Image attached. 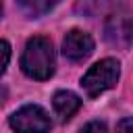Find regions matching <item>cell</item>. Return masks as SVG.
Here are the masks:
<instances>
[{"label": "cell", "mask_w": 133, "mask_h": 133, "mask_svg": "<svg viewBox=\"0 0 133 133\" xmlns=\"http://www.w3.org/2000/svg\"><path fill=\"white\" fill-rule=\"evenodd\" d=\"M17 4L23 10V15H27L29 19H37L52 8L54 0H17Z\"/></svg>", "instance_id": "52a82bcc"}, {"label": "cell", "mask_w": 133, "mask_h": 133, "mask_svg": "<svg viewBox=\"0 0 133 133\" xmlns=\"http://www.w3.org/2000/svg\"><path fill=\"white\" fill-rule=\"evenodd\" d=\"M54 66H56V56H54V48L52 42L48 37L35 35L25 44L23 56H21V69L27 77L44 81L50 79L54 75Z\"/></svg>", "instance_id": "6da1fadb"}, {"label": "cell", "mask_w": 133, "mask_h": 133, "mask_svg": "<svg viewBox=\"0 0 133 133\" xmlns=\"http://www.w3.org/2000/svg\"><path fill=\"white\" fill-rule=\"evenodd\" d=\"M91 52H94V39H91L89 33H85L81 29H71L64 35V39H62V54L69 60L81 62Z\"/></svg>", "instance_id": "5b68a950"}, {"label": "cell", "mask_w": 133, "mask_h": 133, "mask_svg": "<svg viewBox=\"0 0 133 133\" xmlns=\"http://www.w3.org/2000/svg\"><path fill=\"white\" fill-rule=\"evenodd\" d=\"M0 17H2V2H0Z\"/></svg>", "instance_id": "7c38bea8"}, {"label": "cell", "mask_w": 133, "mask_h": 133, "mask_svg": "<svg viewBox=\"0 0 133 133\" xmlns=\"http://www.w3.org/2000/svg\"><path fill=\"white\" fill-rule=\"evenodd\" d=\"M121 77V64L114 58H104L87 69V73L81 79V87L89 98H98L100 94L112 89Z\"/></svg>", "instance_id": "7a4b0ae2"}, {"label": "cell", "mask_w": 133, "mask_h": 133, "mask_svg": "<svg viewBox=\"0 0 133 133\" xmlns=\"http://www.w3.org/2000/svg\"><path fill=\"white\" fill-rule=\"evenodd\" d=\"M116 129H118V131H133V116L123 118V121L116 125Z\"/></svg>", "instance_id": "30bf717a"}, {"label": "cell", "mask_w": 133, "mask_h": 133, "mask_svg": "<svg viewBox=\"0 0 133 133\" xmlns=\"http://www.w3.org/2000/svg\"><path fill=\"white\" fill-rule=\"evenodd\" d=\"M8 123L15 131H23V133H42V131H48L52 127L48 112L37 104L21 106L19 110H15L10 114Z\"/></svg>", "instance_id": "3957f363"}, {"label": "cell", "mask_w": 133, "mask_h": 133, "mask_svg": "<svg viewBox=\"0 0 133 133\" xmlns=\"http://www.w3.org/2000/svg\"><path fill=\"white\" fill-rule=\"evenodd\" d=\"M114 0H79L77 2V10L89 17H96L100 12H104L108 6H112Z\"/></svg>", "instance_id": "ba28073f"}, {"label": "cell", "mask_w": 133, "mask_h": 133, "mask_svg": "<svg viewBox=\"0 0 133 133\" xmlns=\"http://www.w3.org/2000/svg\"><path fill=\"white\" fill-rule=\"evenodd\" d=\"M104 35L110 46H116V48L133 46V15L116 12L108 17L104 25Z\"/></svg>", "instance_id": "277c9868"}, {"label": "cell", "mask_w": 133, "mask_h": 133, "mask_svg": "<svg viewBox=\"0 0 133 133\" xmlns=\"http://www.w3.org/2000/svg\"><path fill=\"white\" fill-rule=\"evenodd\" d=\"M54 2H58V0H54Z\"/></svg>", "instance_id": "4fadbf2b"}, {"label": "cell", "mask_w": 133, "mask_h": 133, "mask_svg": "<svg viewBox=\"0 0 133 133\" xmlns=\"http://www.w3.org/2000/svg\"><path fill=\"white\" fill-rule=\"evenodd\" d=\"M83 131H106V125L104 123H87V125H83Z\"/></svg>", "instance_id": "8fae6325"}, {"label": "cell", "mask_w": 133, "mask_h": 133, "mask_svg": "<svg viewBox=\"0 0 133 133\" xmlns=\"http://www.w3.org/2000/svg\"><path fill=\"white\" fill-rule=\"evenodd\" d=\"M52 108L60 116V121H69L79 108H81V98L69 89H60L52 98Z\"/></svg>", "instance_id": "8992f818"}, {"label": "cell", "mask_w": 133, "mask_h": 133, "mask_svg": "<svg viewBox=\"0 0 133 133\" xmlns=\"http://www.w3.org/2000/svg\"><path fill=\"white\" fill-rule=\"evenodd\" d=\"M8 60H10V44L4 42V39H0V75L6 71Z\"/></svg>", "instance_id": "9c48e42d"}]
</instances>
